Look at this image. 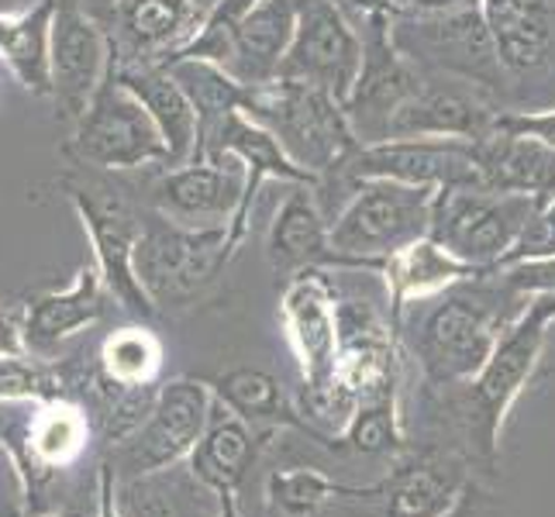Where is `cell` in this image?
Listing matches in <instances>:
<instances>
[{"label":"cell","mask_w":555,"mask_h":517,"mask_svg":"<svg viewBox=\"0 0 555 517\" xmlns=\"http://www.w3.org/2000/svg\"><path fill=\"white\" fill-rule=\"evenodd\" d=\"M111 69L145 104L152 121L163 131L166 148H169L166 169L194 163L201 156V114L194 101L186 98V90L177 83V76L149 63H128V66L111 63Z\"/></svg>","instance_id":"cell-19"},{"label":"cell","mask_w":555,"mask_h":517,"mask_svg":"<svg viewBox=\"0 0 555 517\" xmlns=\"http://www.w3.org/2000/svg\"><path fill=\"white\" fill-rule=\"evenodd\" d=\"M221 517H242V510H238V501H235V493H224V510H221Z\"/></svg>","instance_id":"cell-44"},{"label":"cell","mask_w":555,"mask_h":517,"mask_svg":"<svg viewBox=\"0 0 555 517\" xmlns=\"http://www.w3.org/2000/svg\"><path fill=\"white\" fill-rule=\"evenodd\" d=\"M362 63H366V46L338 0H297V31L276 80L321 87L349 107Z\"/></svg>","instance_id":"cell-12"},{"label":"cell","mask_w":555,"mask_h":517,"mask_svg":"<svg viewBox=\"0 0 555 517\" xmlns=\"http://www.w3.org/2000/svg\"><path fill=\"white\" fill-rule=\"evenodd\" d=\"M346 493L328 473L314 466H286L266 476V507L270 517H332V507Z\"/></svg>","instance_id":"cell-31"},{"label":"cell","mask_w":555,"mask_h":517,"mask_svg":"<svg viewBox=\"0 0 555 517\" xmlns=\"http://www.w3.org/2000/svg\"><path fill=\"white\" fill-rule=\"evenodd\" d=\"M531 259H555V197H542L518 242L507 248V256L493 270H504V266L514 262H531Z\"/></svg>","instance_id":"cell-35"},{"label":"cell","mask_w":555,"mask_h":517,"mask_svg":"<svg viewBox=\"0 0 555 517\" xmlns=\"http://www.w3.org/2000/svg\"><path fill=\"white\" fill-rule=\"evenodd\" d=\"M256 455H259V428H253L235 411H228L221 400H215L207 428L186 463L218 493H238L245 473L256 463Z\"/></svg>","instance_id":"cell-25"},{"label":"cell","mask_w":555,"mask_h":517,"mask_svg":"<svg viewBox=\"0 0 555 517\" xmlns=\"http://www.w3.org/2000/svg\"><path fill=\"white\" fill-rule=\"evenodd\" d=\"M473 463L455 445H421L393 455V466L370 487H346L332 517H442L473 480Z\"/></svg>","instance_id":"cell-6"},{"label":"cell","mask_w":555,"mask_h":517,"mask_svg":"<svg viewBox=\"0 0 555 517\" xmlns=\"http://www.w3.org/2000/svg\"><path fill=\"white\" fill-rule=\"evenodd\" d=\"M201 22L197 0H118L101 28L111 42V63L163 66L194 38Z\"/></svg>","instance_id":"cell-17"},{"label":"cell","mask_w":555,"mask_h":517,"mask_svg":"<svg viewBox=\"0 0 555 517\" xmlns=\"http://www.w3.org/2000/svg\"><path fill=\"white\" fill-rule=\"evenodd\" d=\"M235 256L228 224L218 228H186L152 210L142 221L135 248V276L156 311L190 308L218 280V273Z\"/></svg>","instance_id":"cell-5"},{"label":"cell","mask_w":555,"mask_h":517,"mask_svg":"<svg viewBox=\"0 0 555 517\" xmlns=\"http://www.w3.org/2000/svg\"><path fill=\"white\" fill-rule=\"evenodd\" d=\"M338 452H356V455H400L408 449V431L404 417H400V400L397 397H379L359 404L349 421L341 425L338 438L332 442Z\"/></svg>","instance_id":"cell-33"},{"label":"cell","mask_w":555,"mask_h":517,"mask_svg":"<svg viewBox=\"0 0 555 517\" xmlns=\"http://www.w3.org/2000/svg\"><path fill=\"white\" fill-rule=\"evenodd\" d=\"M496 60L507 69H534L545 63L552 42L548 0H480Z\"/></svg>","instance_id":"cell-28"},{"label":"cell","mask_w":555,"mask_h":517,"mask_svg":"<svg viewBox=\"0 0 555 517\" xmlns=\"http://www.w3.org/2000/svg\"><path fill=\"white\" fill-rule=\"evenodd\" d=\"M114 501L121 517H221L224 510V493L207 487L190 463L118 480Z\"/></svg>","instance_id":"cell-20"},{"label":"cell","mask_w":555,"mask_h":517,"mask_svg":"<svg viewBox=\"0 0 555 517\" xmlns=\"http://www.w3.org/2000/svg\"><path fill=\"white\" fill-rule=\"evenodd\" d=\"M328 256H332L328 221H324L321 204L314 201V190L308 183H294L270 228L266 259H270L276 276L291 280L304 270L328 266Z\"/></svg>","instance_id":"cell-23"},{"label":"cell","mask_w":555,"mask_h":517,"mask_svg":"<svg viewBox=\"0 0 555 517\" xmlns=\"http://www.w3.org/2000/svg\"><path fill=\"white\" fill-rule=\"evenodd\" d=\"M528 300L531 297L507 290L493 273L449 286V294L417 321L411 338L425 387L449 390L469 383L487 366L496 341L528 308Z\"/></svg>","instance_id":"cell-2"},{"label":"cell","mask_w":555,"mask_h":517,"mask_svg":"<svg viewBox=\"0 0 555 517\" xmlns=\"http://www.w3.org/2000/svg\"><path fill=\"white\" fill-rule=\"evenodd\" d=\"M421 17V35L425 42L431 46L435 60L459 69L466 76H490L496 60V49H493V38L490 28L483 22V11L480 8H463V11H438L435 14H417Z\"/></svg>","instance_id":"cell-29"},{"label":"cell","mask_w":555,"mask_h":517,"mask_svg":"<svg viewBox=\"0 0 555 517\" xmlns=\"http://www.w3.org/2000/svg\"><path fill=\"white\" fill-rule=\"evenodd\" d=\"M442 517H501V507L493 504V496L480 483L469 480L466 490L459 493V501Z\"/></svg>","instance_id":"cell-39"},{"label":"cell","mask_w":555,"mask_h":517,"mask_svg":"<svg viewBox=\"0 0 555 517\" xmlns=\"http://www.w3.org/2000/svg\"><path fill=\"white\" fill-rule=\"evenodd\" d=\"M373 270L387 280L390 321L393 324H400V318H404V311H408V303L435 297V294H446L449 286H455V283L483 276V270H476V266L452 256L435 235H425V238L404 245L400 253L379 259Z\"/></svg>","instance_id":"cell-21"},{"label":"cell","mask_w":555,"mask_h":517,"mask_svg":"<svg viewBox=\"0 0 555 517\" xmlns=\"http://www.w3.org/2000/svg\"><path fill=\"white\" fill-rule=\"evenodd\" d=\"M280 318L291 349L304 376V408L321 425L349 421L335 393V359H338V297L321 270H304L286 280Z\"/></svg>","instance_id":"cell-7"},{"label":"cell","mask_w":555,"mask_h":517,"mask_svg":"<svg viewBox=\"0 0 555 517\" xmlns=\"http://www.w3.org/2000/svg\"><path fill=\"white\" fill-rule=\"evenodd\" d=\"M52 397H66L63 379L42 359L31 356L0 359V400H52Z\"/></svg>","instance_id":"cell-34"},{"label":"cell","mask_w":555,"mask_h":517,"mask_svg":"<svg viewBox=\"0 0 555 517\" xmlns=\"http://www.w3.org/2000/svg\"><path fill=\"white\" fill-rule=\"evenodd\" d=\"M352 180H397L414 186H483L480 142L463 139H379L359 145L346 163Z\"/></svg>","instance_id":"cell-13"},{"label":"cell","mask_w":555,"mask_h":517,"mask_svg":"<svg viewBox=\"0 0 555 517\" xmlns=\"http://www.w3.org/2000/svg\"><path fill=\"white\" fill-rule=\"evenodd\" d=\"M210 408H215V393H210L207 383L201 379L163 383L156 404H152L149 417L142 421V428L114 445L107 466L114 469L118 480H128V476L186 463L207 428Z\"/></svg>","instance_id":"cell-11"},{"label":"cell","mask_w":555,"mask_h":517,"mask_svg":"<svg viewBox=\"0 0 555 517\" xmlns=\"http://www.w3.org/2000/svg\"><path fill=\"white\" fill-rule=\"evenodd\" d=\"M25 514H28L25 480L17 473L11 452L0 445V517H25Z\"/></svg>","instance_id":"cell-38"},{"label":"cell","mask_w":555,"mask_h":517,"mask_svg":"<svg viewBox=\"0 0 555 517\" xmlns=\"http://www.w3.org/2000/svg\"><path fill=\"white\" fill-rule=\"evenodd\" d=\"M539 204H542L539 194H507V190H490V186L442 190L435 207L431 235L452 256L487 273L518 242Z\"/></svg>","instance_id":"cell-10"},{"label":"cell","mask_w":555,"mask_h":517,"mask_svg":"<svg viewBox=\"0 0 555 517\" xmlns=\"http://www.w3.org/2000/svg\"><path fill=\"white\" fill-rule=\"evenodd\" d=\"M42 4H49V0H0V17H22Z\"/></svg>","instance_id":"cell-43"},{"label":"cell","mask_w":555,"mask_h":517,"mask_svg":"<svg viewBox=\"0 0 555 517\" xmlns=\"http://www.w3.org/2000/svg\"><path fill=\"white\" fill-rule=\"evenodd\" d=\"M25 517H69V514H25Z\"/></svg>","instance_id":"cell-45"},{"label":"cell","mask_w":555,"mask_h":517,"mask_svg":"<svg viewBox=\"0 0 555 517\" xmlns=\"http://www.w3.org/2000/svg\"><path fill=\"white\" fill-rule=\"evenodd\" d=\"M66 152L90 169H142V166H166L169 148L163 131L152 121L145 104L131 93L114 69L107 66L104 83L93 93V101L73 125V139Z\"/></svg>","instance_id":"cell-8"},{"label":"cell","mask_w":555,"mask_h":517,"mask_svg":"<svg viewBox=\"0 0 555 517\" xmlns=\"http://www.w3.org/2000/svg\"><path fill=\"white\" fill-rule=\"evenodd\" d=\"M501 280L507 290L518 297H539L555 294V259H531V262H514L504 270H487Z\"/></svg>","instance_id":"cell-36"},{"label":"cell","mask_w":555,"mask_h":517,"mask_svg":"<svg viewBox=\"0 0 555 517\" xmlns=\"http://www.w3.org/2000/svg\"><path fill=\"white\" fill-rule=\"evenodd\" d=\"M98 517H121L118 514V501H114V487H118V480H114V469L104 463L101 473H98Z\"/></svg>","instance_id":"cell-42"},{"label":"cell","mask_w":555,"mask_h":517,"mask_svg":"<svg viewBox=\"0 0 555 517\" xmlns=\"http://www.w3.org/2000/svg\"><path fill=\"white\" fill-rule=\"evenodd\" d=\"M107 286L101 280L98 266H83L73 276L66 290H49L28 303L25 314V345L31 356H46L66 338L87 332L90 324H98L107 311Z\"/></svg>","instance_id":"cell-22"},{"label":"cell","mask_w":555,"mask_h":517,"mask_svg":"<svg viewBox=\"0 0 555 517\" xmlns=\"http://www.w3.org/2000/svg\"><path fill=\"white\" fill-rule=\"evenodd\" d=\"M438 186H414L397 180H356V194L328 224V266L373 270L379 259L431 235Z\"/></svg>","instance_id":"cell-3"},{"label":"cell","mask_w":555,"mask_h":517,"mask_svg":"<svg viewBox=\"0 0 555 517\" xmlns=\"http://www.w3.org/2000/svg\"><path fill=\"white\" fill-rule=\"evenodd\" d=\"M480 172L490 190L555 197V148L534 139L493 131L480 142Z\"/></svg>","instance_id":"cell-27"},{"label":"cell","mask_w":555,"mask_h":517,"mask_svg":"<svg viewBox=\"0 0 555 517\" xmlns=\"http://www.w3.org/2000/svg\"><path fill=\"white\" fill-rule=\"evenodd\" d=\"M379 8L387 11H404V14H438V11H452L466 0H376Z\"/></svg>","instance_id":"cell-41"},{"label":"cell","mask_w":555,"mask_h":517,"mask_svg":"<svg viewBox=\"0 0 555 517\" xmlns=\"http://www.w3.org/2000/svg\"><path fill=\"white\" fill-rule=\"evenodd\" d=\"M397 324L376 318L373 308L356 300H338V359L335 393L346 414L379 397H397L400 352L393 338Z\"/></svg>","instance_id":"cell-14"},{"label":"cell","mask_w":555,"mask_h":517,"mask_svg":"<svg viewBox=\"0 0 555 517\" xmlns=\"http://www.w3.org/2000/svg\"><path fill=\"white\" fill-rule=\"evenodd\" d=\"M493 131L534 139V142L555 148V107L552 111H539V114H501L496 125H493Z\"/></svg>","instance_id":"cell-37"},{"label":"cell","mask_w":555,"mask_h":517,"mask_svg":"<svg viewBox=\"0 0 555 517\" xmlns=\"http://www.w3.org/2000/svg\"><path fill=\"white\" fill-rule=\"evenodd\" d=\"M245 194V166L232 156L194 159L166 169L149 194L156 215L186 228L232 224Z\"/></svg>","instance_id":"cell-16"},{"label":"cell","mask_w":555,"mask_h":517,"mask_svg":"<svg viewBox=\"0 0 555 517\" xmlns=\"http://www.w3.org/2000/svg\"><path fill=\"white\" fill-rule=\"evenodd\" d=\"M52 101L63 121H80L111 66V42L101 22L80 0H55L52 14Z\"/></svg>","instance_id":"cell-15"},{"label":"cell","mask_w":555,"mask_h":517,"mask_svg":"<svg viewBox=\"0 0 555 517\" xmlns=\"http://www.w3.org/2000/svg\"><path fill=\"white\" fill-rule=\"evenodd\" d=\"M52 14L55 0L22 17H0V60L35 98H52Z\"/></svg>","instance_id":"cell-30"},{"label":"cell","mask_w":555,"mask_h":517,"mask_svg":"<svg viewBox=\"0 0 555 517\" xmlns=\"http://www.w3.org/2000/svg\"><path fill=\"white\" fill-rule=\"evenodd\" d=\"M66 197L73 201L87 235L93 242V266L101 270L111 300L131 318L149 321L156 303L149 300L135 276V248L142 235V215L118 186L104 180H66Z\"/></svg>","instance_id":"cell-9"},{"label":"cell","mask_w":555,"mask_h":517,"mask_svg":"<svg viewBox=\"0 0 555 517\" xmlns=\"http://www.w3.org/2000/svg\"><path fill=\"white\" fill-rule=\"evenodd\" d=\"M163 370V341L149 328H118L101 341L98 376H104L114 387H156V376Z\"/></svg>","instance_id":"cell-32"},{"label":"cell","mask_w":555,"mask_h":517,"mask_svg":"<svg viewBox=\"0 0 555 517\" xmlns=\"http://www.w3.org/2000/svg\"><path fill=\"white\" fill-rule=\"evenodd\" d=\"M207 387L215 393V400H221L228 411H235L253 428H262V431L300 428L318 438L311 421L297 414L291 397L283 393V383L273 373L256 370V366H238V370H228V373L215 376Z\"/></svg>","instance_id":"cell-26"},{"label":"cell","mask_w":555,"mask_h":517,"mask_svg":"<svg viewBox=\"0 0 555 517\" xmlns=\"http://www.w3.org/2000/svg\"><path fill=\"white\" fill-rule=\"evenodd\" d=\"M297 31V0H259L242 17L235 35V52L228 60V73L242 87H262L280 76Z\"/></svg>","instance_id":"cell-24"},{"label":"cell","mask_w":555,"mask_h":517,"mask_svg":"<svg viewBox=\"0 0 555 517\" xmlns=\"http://www.w3.org/2000/svg\"><path fill=\"white\" fill-rule=\"evenodd\" d=\"M4 356H31L25 345V328L11 314L0 311V359Z\"/></svg>","instance_id":"cell-40"},{"label":"cell","mask_w":555,"mask_h":517,"mask_svg":"<svg viewBox=\"0 0 555 517\" xmlns=\"http://www.w3.org/2000/svg\"><path fill=\"white\" fill-rule=\"evenodd\" d=\"M493 114L476 93L455 87H417L404 104H397L387 121V139H463L483 142L493 135Z\"/></svg>","instance_id":"cell-18"},{"label":"cell","mask_w":555,"mask_h":517,"mask_svg":"<svg viewBox=\"0 0 555 517\" xmlns=\"http://www.w3.org/2000/svg\"><path fill=\"white\" fill-rule=\"evenodd\" d=\"M242 111L270 128L286 156L300 169L314 172L318 180L332 169H346L359 148L346 104H338L328 90L311 83L273 80L262 87H245Z\"/></svg>","instance_id":"cell-4"},{"label":"cell","mask_w":555,"mask_h":517,"mask_svg":"<svg viewBox=\"0 0 555 517\" xmlns=\"http://www.w3.org/2000/svg\"><path fill=\"white\" fill-rule=\"evenodd\" d=\"M555 324V294H539L528 300V308L514 318L511 328L496 341L487 366L463 387L438 390L449 428L459 438V449L466 458L483 469H493L496 449H501L504 421L528 387V379L539 370L548 328Z\"/></svg>","instance_id":"cell-1"}]
</instances>
